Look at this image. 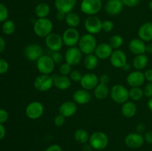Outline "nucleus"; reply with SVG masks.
I'll return each mask as SVG.
<instances>
[{"label": "nucleus", "mask_w": 152, "mask_h": 151, "mask_svg": "<svg viewBox=\"0 0 152 151\" xmlns=\"http://www.w3.org/2000/svg\"><path fill=\"white\" fill-rule=\"evenodd\" d=\"M53 22L48 18L38 19L34 24V32L39 37L45 38L53 30Z\"/></svg>", "instance_id": "f257e3e1"}, {"label": "nucleus", "mask_w": 152, "mask_h": 151, "mask_svg": "<svg viewBox=\"0 0 152 151\" xmlns=\"http://www.w3.org/2000/svg\"><path fill=\"white\" fill-rule=\"evenodd\" d=\"M78 46L82 53L84 54L89 55L94 53V50L97 46L96 39L93 34H84L80 37Z\"/></svg>", "instance_id": "f03ea898"}, {"label": "nucleus", "mask_w": 152, "mask_h": 151, "mask_svg": "<svg viewBox=\"0 0 152 151\" xmlns=\"http://www.w3.org/2000/svg\"><path fill=\"white\" fill-rule=\"evenodd\" d=\"M111 99L117 104L126 102L129 99V90L123 84H117L113 86L110 90Z\"/></svg>", "instance_id": "7ed1b4c3"}, {"label": "nucleus", "mask_w": 152, "mask_h": 151, "mask_svg": "<svg viewBox=\"0 0 152 151\" xmlns=\"http://www.w3.org/2000/svg\"><path fill=\"white\" fill-rule=\"evenodd\" d=\"M88 142L93 149L102 150L108 147V138L103 132L96 131L91 135Z\"/></svg>", "instance_id": "20e7f679"}, {"label": "nucleus", "mask_w": 152, "mask_h": 151, "mask_svg": "<svg viewBox=\"0 0 152 151\" xmlns=\"http://www.w3.org/2000/svg\"><path fill=\"white\" fill-rule=\"evenodd\" d=\"M55 65L51 56L47 55H42L37 61V68L41 74L50 75L54 70Z\"/></svg>", "instance_id": "39448f33"}, {"label": "nucleus", "mask_w": 152, "mask_h": 151, "mask_svg": "<svg viewBox=\"0 0 152 151\" xmlns=\"http://www.w3.org/2000/svg\"><path fill=\"white\" fill-rule=\"evenodd\" d=\"M101 0H83L80 9L83 13L88 16H94L102 9Z\"/></svg>", "instance_id": "423d86ee"}, {"label": "nucleus", "mask_w": 152, "mask_h": 151, "mask_svg": "<svg viewBox=\"0 0 152 151\" xmlns=\"http://www.w3.org/2000/svg\"><path fill=\"white\" fill-rule=\"evenodd\" d=\"M34 86L39 92L48 91L53 86V78L50 75L40 74L34 80Z\"/></svg>", "instance_id": "0eeeda50"}, {"label": "nucleus", "mask_w": 152, "mask_h": 151, "mask_svg": "<svg viewBox=\"0 0 152 151\" xmlns=\"http://www.w3.org/2000/svg\"><path fill=\"white\" fill-rule=\"evenodd\" d=\"M80 37L79 31L74 28H69L65 30L62 36L64 44L68 47H75L78 44Z\"/></svg>", "instance_id": "6e6552de"}, {"label": "nucleus", "mask_w": 152, "mask_h": 151, "mask_svg": "<svg viewBox=\"0 0 152 151\" xmlns=\"http://www.w3.org/2000/svg\"><path fill=\"white\" fill-rule=\"evenodd\" d=\"M45 108L40 102H32L25 108V114L30 119L37 120L42 115Z\"/></svg>", "instance_id": "1a4fd4ad"}, {"label": "nucleus", "mask_w": 152, "mask_h": 151, "mask_svg": "<svg viewBox=\"0 0 152 151\" xmlns=\"http://www.w3.org/2000/svg\"><path fill=\"white\" fill-rule=\"evenodd\" d=\"M102 22L96 16H89L84 22V26L88 33L97 34L102 30Z\"/></svg>", "instance_id": "9d476101"}, {"label": "nucleus", "mask_w": 152, "mask_h": 151, "mask_svg": "<svg viewBox=\"0 0 152 151\" xmlns=\"http://www.w3.org/2000/svg\"><path fill=\"white\" fill-rule=\"evenodd\" d=\"M83 59V53L79 47H68L65 53V61L71 66H76L81 62Z\"/></svg>", "instance_id": "9b49d317"}, {"label": "nucleus", "mask_w": 152, "mask_h": 151, "mask_svg": "<svg viewBox=\"0 0 152 151\" xmlns=\"http://www.w3.org/2000/svg\"><path fill=\"white\" fill-rule=\"evenodd\" d=\"M45 45L53 52L59 51L64 44L62 36L53 32L45 38Z\"/></svg>", "instance_id": "f8f14e48"}, {"label": "nucleus", "mask_w": 152, "mask_h": 151, "mask_svg": "<svg viewBox=\"0 0 152 151\" xmlns=\"http://www.w3.org/2000/svg\"><path fill=\"white\" fill-rule=\"evenodd\" d=\"M124 142L126 146L129 147V148L137 149L143 145L145 139H144V136L140 133H131L125 137Z\"/></svg>", "instance_id": "ddd939ff"}, {"label": "nucleus", "mask_w": 152, "mask_h": 151, "mask_svg": "<svg viewBox=\"0 0 152 151\" xmlns=\"http://www.w3.org/2000/svg\"><path fill=\"white\" fill-rule=\"evenodd\" d=\"M24 53L28 60L37 62L43 55V49L39 44H31L25 47Z\"/></svg>", "instance_id": "4468645a"}, {"label": "nucleus", "mask_w": 152, "mask_h": 151, "mask_svg": "<svg viewBox=\"0 0 152 151\" xmlns=\"http://www.w3.org/2000/svg\"><path fill=\"white\" fill-rule=\"evenodd\" d=\"M145 81V74L141 70H134L131 72L126 78L128 84L132 87H140Z\"/></svg>", "instance_id": "2eb2a0df"}, {"label": "nucleus", "mask_w": 152, "mask_h": 151, "mask_svg": "<svg viewBox=\"0 0 152 151\" xmlns=\"http://www.w3.org/2000/svg\"><path fill=\"white\" fill-rule=\"evenodd\" d=\"M99 77L93 73H87L83 76L80 85L83 89L87 90H91L94 89L99 84Z\"/></svg>", "instance_id": "dca6fc26"}, {"label": "nucleus", "mask_w": 152, "mask_h": 151, "mask_svg": "<svg viewBox=\"0 0 152 151\" xmlns=\"http://www.w3.org/2000/svg\"><path fill=\"white\" fill-rule=\"evenodd\" d=\"M109 59L111 65L116 68H123V66L127 63V56L120 49L114 50Z\"/></svg>", "instance_id": "f3484780"}, {"label": "nucleus", "mask_w": 152, "mask_h": 151, "mask_svg": "<svg viewBox=\"0 0 152 151\" xmlns=\"http://www.w3.org/2000/svg\"><path fill=\"white\" fill-rule=\"evenodd\" d=\"M112 52L113 48L108 43L102 42L97 44L94 50V54L100 60H105L110 58Z\"/></svg>", "instance_id": "a211bd4d"}, {"label": "nucleus", "mask_w": 152, "mask_h": 151, "mask_svg": "<svg viewBox=\"0 0 152 151\" xmlns=\"http://www.w3.org/2000/svg\"><path fill=\"white\" fill-rule=\"evenodd\" d=\"M129 50L134 55L144 54L146 53V44L140 38H133L129 44Z\"/></svg>", "instance_id": "6ab92c4d"}, {"label": "nucleus", "mask_w": 152, "mask_h": 151, "mask_svg": "<svg viewBox=\"0 0 152 151\" xmlns=\"http://www.w3.org/2000/svg\"><path fill=\"white\" fill-rule=\"evenodd\" d=\"M77 111V104L72 101H67L61 104L59 107V114L65 118L73 116Z\"/></svg>", "instance_id": "aec40b11"}, {"label": "nucleus", "mask_w": 152, "mask_h": 151, "mask_svg": "<svg viewBox=\"0 0 152 151\" xmlns=\"http://www.w3.org/2000/svg\"><path fill=\"white\" fill-rule=\"evenodd\" d=\"M77 4V0H55V7L57 11L65 14L72 11Z\"/></svg>", "instance_id": "412c9836"}, {"label": "nucleus", "mask_w": 152, "mask_h": 151, "mask_svg": "<svg viewBox=\"0 0 152 151\" xmlns=\"http://www.w3.org/2000/svg\"><path fill=\"white\" fill-rule=\"evenodd\" d=\"M91 99V96L88 90L85 89H79L73 94V100L78 105H86Z\"/></svg>", "instance_id": "4be33fe9"}, {"label": "nucleus", "mask_w": 152, "mask_h": 151, "mask_svg": "<svg viewBox=\"0 0 152 151\" xmlns=\"http://www.w3.org/2000/svg\"><path fill=\"white\" fill-rule=\"evenodd\" d=\"M138 36L145 42L152 41V22H145L138 29Z\"/></svg>", "instance_id": "5701e85b"}, {"label": "nucleus", "mask_w": 152, "mask_h": 151, "mask_svg": "<svg viewBox=\"0 0 152 151\" xmlns=\"http://www.w3.org/2000/svg\"><path fill=\"white\" fill-rule=\"evenodd\" d=\"M123 6L124 4L121 0H110L107 1L105 10L108 14L115 16L123 10Z\"/></svg>", "instance_id": "b1692460"}, {"label": "nucleus", "mask_w": 152, "mask_h": 151, "mask_svg": "<svg viewBox=\"0 0 152 151\" xmlns=\"http://www.w3.org/2000/svg\"><path fill=\"white\" fill-rule=\"evenodd\" d=\"M71 80L68 76H57L53 78V86L60 90H66L71 87Z\"/></svg>", "instance_id": "393cba45"}, {"label": "nucleus", "mask_w": 152, "mask_h": 151, "mask_svg": "<svg viewBox=\"0 0 152 151\" xmlns=\"http://www.w3.org/2000/svg\"><path fill=\"white\" fill-rule=\"evenodd\" d=\"M121 113L126 118H133L137 113V106L133 101H127L121 107Z\"/></svg>", "instance_id": "a878e982"}, {"label": "nucleus", "mask_w": 152, "mask_h": 151, "mask_svg": "<svg viewBox=\"0 0 152 151\" xmlns=\"http://www.w3.org/2000/svg\"><path fill=\"white\" fill-rule=\"evenodd\" d=\"M94 90V96L99 100H103L106 99L108 95H110V90H111L108 84H101V83H99Z\"/></svg>", "instance_id": "bb28decb"}, {"label": "nucleus", "mask_w": 152, "mask_h": 151, "mask_svg": "<svg viewBox=\"0 0 152 151\" xmlns=\"http://www.w3.org/2000/svg\"><path fill=\"white\" fill-rule=\"evenodd\" d=\"M148 63V58L146 55L140 54L137 55L133 59L132 62V65L137 70H142L145 69Z\"/></svg>", "instance_id": "cd10ccee"}, {"label": "nucleus", "mask_w": 152, "mask_h": 151, "mask_svg": "<svg viewBox=\"0 0 152 151\" xmlns=\"http://www.w3.org/2000/svg\"><path fill=\"white\" fill-rule=\"evenodd\" d=\"M85 68L89 70H93L96 67L98 66L99 64V59L96 56L95 54H89L85 57L84 61H83Z\"/></svg>", "instance_id": "c85d7f7f"}, {"label": "nucleus", "mask_w": 152, "mask_h": 151, "mask_svg": "<svg viewBox=\"0 0 152 151\" xmlns=\"http://www.w3.org/2000/svg\"><path fill=\"white\" fill-rule=\"evenodd\" d=\"M50 7L45 2L39 3L35 7V13L39 19L47 18L50 13Z\"/></svg>", "instance_id": "c756f323"}, {"label": "nucleus", "mask_w": 152, "mask_h": 151, "mask_svg": "<svg viewBox=\"0 0 152 151\" xmlns=\"http://www.w3.org/2000/svg\"><path fill=\"white\" fill-rule=\"evenodd\" d=\"M74 139L77 141V142L80 144H86L88 142H89V136L88 133L84 129H77L75 132H74Z\"/></svg>", "instance_id": "7c9ffc66"}, {"label": "nucleus", "mask_w": 152, "mask_h": 151, "mask_svg": "<svg viewBox=\"0 0 152 151\" xmlns=\"http://www.w3.org/2000/svg\"><path fill=\"white\" fill-rule=\"evenodd\" d=\"M65 20L69 28H77L80 23V17L78 14L74 12H70L66 14Z\"/></svg>", "instance_id": "2f4dec72"}, {"label": "nucleus", "mask_w": 152, "mask_h": 151, "mask_svg": "<svg viewBox=\"0 0 152 151\" xmlns=\"http://www.w3.org/2000/svg\"><path fill=\"white\" fill-rule=\"evenodd\" d=\"M143 96V90L140 87H132L129 90V98L133 102H138L141 100Z\"/></svg>", "instance_id": "473e14b6"}, {"label": "nucleus", "mask_w": 152, "mask_h": 151, "mask_svg": "<svg viewBox=\"0 0 152 151\" xmlns=\"http://www.w3.org/2000/svg\"><path fill=\"white\" fill-rule=\"evenodd\" d=\"M16 30V25L12 20L7 19L4 22L2 26H1V30L6 35H11L14 33Z\"/></svg>", "instance_id": "72a5a7b5"}, {"label": "nucleus", "mask_w": 152, "mask_h": 151, "mask_svg": "<svg viewBox=\"0 0 152 151\" xmlns=\"http://www.w3.org/2000/svg\"><path fill=\"white\" fill-rule=\"evenodd\" d=\"M111 47L114 50H117L120 48L123 44V38L120 35H114L109 38V42Z\"/></svg>", "instance_id": "f704fd0d"}, {"label": "nucleus", "mask_w": 152, "mask_h": 151, "mask_svg": "<svg viewBox=\"0 0 152 151\" xmlns=\"http://www.w3.org/2000/svg\"><path fill=\"white\" fill-rule=\"evenodd\" d=\"M71 67L72 66H71L69 64L66 63V62L61 64L60 67H59V73H60L61 75L69 76L72 71Z\"/></svg>", "instance_id": "c9c22d12"}, {"label": "nucleus", "mask_w": 152, "mask_h": 151, "mask_svg": "<svg viewBox=\"0 0 152 151\" xmlns=\"http://www.w3.org/2000/svg\"><path fill=\"white\" fill-rule=\"evenodd\" d=\"M8 10L4 4L0 3V22H4L8 18Z\"/></svg>", "instance_id": "e433bc0d"}, {"label": "nucleus", "mask_w": 152, "mask_h": 151, "mask_svg": "<svg viewBox=\"0 0 152 151\" xmlns=\"http://www.w3.org/2000/svg\"><path fill=\"white\" fill-rule=\"evenodd\" d=\"M83 75L80 70H74L71 71V74L69 75V77L72 81H74V82H80L82 78H83Z\"/></svg>", "instance_id": "4c0bfd02"}, {"label": "nucleus", "mask_w": 152, "mask_h": 151, "mask_svg": "<svg viewBox=\"0 0 152 151\" xmlns=\"http://www.w3.org/2000/svg\"><path fill=\"white\" fill-rule=\"evenodd\" d=\"M114 25L111 20H105L102 22V30L105 31L106 33H109L111 31H112V30L114 29Z\"/></svg>", "instance_id": "58836bf2"}, {"label": "nucleus", "mask_w": 152, "mask_h": 151, "mask_svg": "<svg viewBox=\"0 0 152 151\" xmlns=\"http://www.w3.org/2000/svg\"><path fill=\"white\" fill-rule=\"evenodd\" d=\"M53 122H54V124L56 127H62V126H63L65 124V117H64L63 115L59 113L58 115H56L55 116Z\"/></svg>", "instance_id": "ea45409f"}, {"label": "nucleus", "mask_w": 152, "mask_h": 151, "mask_svg": "<svg viewBox=\"0 0 152 151\" xmlns=\"http://www.w3.org/2000/svg\"><path fill=\"white\" fill-rule=\"evenodd\" d=\"M51 58L53 59L55 64H62L64 60L63 56L62 55V53H59V51L53 52V54H52Z\"/></svg>", "instance_id": "a19ab883"}, {"label": "nucleus", "mask_w": 152, "mask_h": 151, "mask_svg": "<svg viewBox=\"0 0 152 151\" xmlns=\"http://www.w3.org/2000/svg\"><path fill=\"white\" fill-rule=\"evenodd\" d=\"M9 70L8 62L3 59H0V74L7 73Z\"/></svg>", "instance_id": "79ce46f5"}, {"label": "nucleus", "mask_w": 152, "mask_h": 151, "mask_svg": "<svg viewBox=\"0 0 152 151\" xmlns=\"http://www.w3.org/2000/svg\"><path fill=\"white\" fill-rule=\"evenodd\" d=\"M144 96L147 98L152 97V82H148L143 89Z\"/></svg>", "instance_id": "37998d69"}, {"label": "nucleus", "mask_w": 152, "mask_h": 151, "mask_svg": "<svg viewBox=\"0 0 152 151\" xmlns=\"http://www.w3.org/2000/svg\"><path fill=\"white\" fill-rule=\"evenodd\" d=\"M9 118V114L5 110L0 109V124L6 122Z\"/></svg>", "instance_id": "c03bdc74"}, {"label": "nucleus", "mask_w": 152, "mask_h": 151, "mask_svg": "<svg viewBox=\"0 0 152 151\" xmlns=\"http://www.w3.org/2000/svg\"><path fill=\"white\" fill-rule=\"evenodd\" d=\"M121 1L124 5L127 6V7H133L137 5L140 0H121Z\"/></svg>", "instance_id": "a18cd8bd"}, {"label": "nucleus", "mask_w": 152, "mask_h": 151, "mask_svg": "<svg viewBox=\"0 0 152 151\" xmlns=\"http://www.w3.org/2000/svg\"><path fill=\"white\" fill-rule=\"evenodd\" d=\"M45 151H63V150H62V148L61 147V146H59V144H51L49 147H48Z\"/></svg>", "instance_id": "49530a36"}, {"label": "nucleus", "mask_w": 152, "mask_h": 151, "mask_svg": "<svg viewBox=\"0 0 152 151\" xmlns=\"http://www.w3.org/2000/svg\"><path fill=\"white\" fill-rule=\"evenodd\" d=\"M99 83L101 84H108V82L110 81V77L109 76L107 75V74H102L100 76V77L99 78Z\"/></svg>", "instance_id": "de8ad7c7"}, {"label": "nucleus", "mask_w": 152, "mask_h": 151, "mask_svg": "<svg viewBox=\"0 0 152 151\" xmlns=\"http://www.w3.org/2000/svg\"><path fill=\"white\" fill-rule=\"evenodd\" d=\"M144 139L147 143L152 144V130H148L144 135Z\"/></svg>", "instance_id": "09e8293b"}, {"label": "nucleus", "mask_w": 152, "mask_h": 151, "mask_svg": "<svg viewBox=\"0 0 152 151\" xmlns=\"http://www.w3.org/2000/svg\"><path fill=\"white\" fill-rule=\"evenodd\" d=\"M145 129H146V127H145V124H143V123H140L136 126L137 133H140V134H142L145 131Z\"/></svg>", "instance_id": "8fccbe9b"}, {"label": "nucleus", "mask_w": 152, "mask_h": 151, "mask_svg": "<svg viewBox=\"0 0 152 151\" xmlns=\"http://www.w3.org/2000/svg\"><path fill=\"white\" fill-rule=\"evenodd\" d=\"M144 74H145V80H147L148 82H152V69L146 70Z\"/></svg>", "instance_id": "3c124183"}, {"label": "nucleus", "mask_w": 152, "mask_h": 151, "mask_svg": "<svg viewBox=\"0 0 152 151\" xmlns=\"http://www.w3.org/2000/svg\"><path fill=\"white\" fill-rule=\"evenodd\" d=\"M6 134V130H5V127L3 126L2 124H0V141L1 139H4V137L5 136Z\"/></svg>", "instance_id": "603ef678"}, {"label": "nucleus", "mask_w": 152, "mask_h": 151, "mask_svg": "<svg viewBox=\"0 0 152 151\" xmlns=\"http://www.w3.org/2000/svg\"><path fill=\"white\" fill-rule=\"evenodd\" d=\"M65 16H66V14H65L64 13H62V12H59V11H58L56 15V19L59 21H63L64 19H65Z\"/></svg>", "instance_id": "864d4df0"}, {"label": "nucleus", "mask_w": 152, "mask_h": 151, "mask_svg": "<svg viewBox=\"0 0 152 151\" xmlns=\"http://www.w3.org/2000/svg\"><path fill=\"white\" fill-rule=\"evenodd\" d=\"M4 47H5V41L2 37L0 36V53L4 50Z\"/></svg>", "instance_id": "5fc2aeb1"}, {"label": "nucleus", "mask_w": 152, "mask_h": 151, "mask_svg": "<svg viewBox=\"0 0 152 151\" xmlns=\"http://www.w3.org/2000/svg\"><path fill=\"white\" fill-rule=\"evenodd\" d=\"M92 150H93V148H92V147L91 146L90 144H86L84 145V147H83V151H92Z\"/></svg>", "instance_id": "6e6d98bb"}, {"label": "nucleus", "mask_w": 152, "mask_h": 151, "mask_svg": "<svg viewBox=\"0 0 152 151\" xmlns=\"http://www.w3.org/2000/svg\"><path fill=\"white\" fill-rule=\"evenodd\" d=\"M146 53L152 54V43H149L146 45Z\"/></svg>", "instance_id": "4d7b16f0"}, {"label": "nucleus", "mask_w": 152, "mask_h": 151, "mask_svg": "<svg viewBox=\"0 0 152 151\" xmlns=\"http://www.w3.org/2000/svg\"><path fill=\"white\" fill-rule=\"evenodd\" d=\"M147 105H148V109L152 112V97L150 98L148 101V103H147Z\"/></svg>", "instance_id": "13d9d810"}, {"label": "nucleus", "mask_w": 152, "mask_h": 151, "mask_svg": "<svg viewBox=\"0 0 152 151\" xmlns=\"http://www.w3.org/2000/svg\"><path fill=\"white\" fill-rule=\"evenodd\" d=\"M122 69H123V70H126V71L129 70L131 69V66H130V65H129V63H126V65H125L124 66H123V68H122Z\"/></svg>", "instance_id": "bf43d9fd"}, {"label": "nucleus", "mask_w": 152, "mask_h": 151, "mask_svg": "<svg viewBox=\"0 0 152 151\" xmlns=\"http://www.w3.org/2000/svg\"><path fill=\"white\" fill-rule=\"evenodd\" d=\"M148 7H149V8L152 10V0L149 3H148Z\"/></svg>", "instance_id": "052dcab7"}, {"label": "nucleus", "mask_w": 152, "mask_h": 151, "mask_svg": "<svg viewBox=\"0 0 152 151\" xmlns=\"http://www.w3.org/2000/svg\"><path fill=\"white\" fill-rule=\"evenodd\" d=\"M108 1H110V0H108Z\"/></svg>", "instance_id": "680f3d73"}]
</instances>
